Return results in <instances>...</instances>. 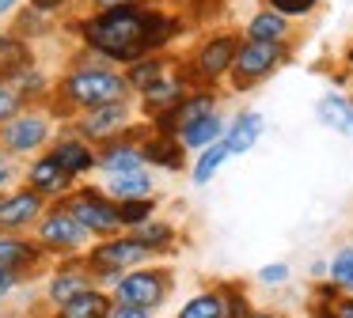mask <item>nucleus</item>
<instances>
[{"instance_id":"nucleus-1","label":"nucleus","mask_w":353,"mask_h":318,"mask_svg":"<svg viewBox=\"0 0 353 318\" xmlns=\"http://www.w3.org/2000/svg\"><path fill=\"white\" fill-rule=\"evenodd\" d=\"M156 27H160L156 15H145V12H137V8L122 4V8H110L107 15H99L95 23H88V42L114 61H133L152 42H160V38L152 34Z\"/></svg>"},{"instance_id":"nucleus-2","label":"nucleus","mask_w":353,"mask_h":318,"mask_svg":"<svg viewBox=\"0 0 353 318\" xmlns=\"http://www.w3.org/2000/svg\"><path fill=\"white\" fill-rule=\"evenodd\" d=\"M125 87L130 83L114 72H77L69 83H65V95L80 106H110V103H122Z\"/></svg>"},{"instance_id":"nucleus-3","label":"nucleus","mask_w":353,"mask_h":318,"mask_svg":"<svg viewBox=\"0 0 353 318\" xmlns=\"http://www.w3.org/2000/svg\"><path fill=\"white\" fill-rule=\"evenodd\" d=\"M285 61V50L281 42H254V38H247V45H239L236 53V87H247V83L262 80L266 72H274L277 65Z\"/></svg>"},{"instance_id":"nucleus-4","label":"nucleus","mask_w":353,"mask_h":318,"mask_svg":"<svg viewBox=\"0 0 353 318\" xmlns=\"http://www.w3.org/2000/svg\"><path fill=\"white\" fill-rule=\"evenodd\" d=\"M69 212L95 235H107V231H114V227L122 224V212H118L114 204H107L103 197H95V193H80Z\"/></svg>"},{"instance_id":"nucleus-5","label":"nucleus","mask_w":353,"mask_h":318,"mask_svg":"<svg viewBox=\"0 0 353 318\" xmlns=\"http://www.w3.org/2000/svg\"><path fill=\"white\" fill-rule=\"evenodd\" d=\"M168 295V277L163 273H133V277L118 280V299L137 303V307H156Z\"/></svg>"},{"instance_id":"nucleus-6","label":"nucleus","mask_w":353,"mask_h":318,"mask_svg":"<svg viewBox=\"0 0 353 318\" xmlns=\"http://www.w3.org/2000/svg\"><path fill=\"white\" fill-rule=\"evenodd\" d=\"M145 254H148V246L141 239H118V242H107V246H95L92 265L99 273H118L125 265H137Z\"/></svg>"},{"instance_id":"nucleus-7","label":"nucleus","mask_w":353,"mask_h":318,"mask_svg":"<svg viewBox=\"0 0 353 318\" xmlns=\"http://www.w3.org/2000/svg\"><path fill=\"white\" fill-rule=\"evenodd\" d=\"M84 231L88 227L80 224L72 212H54V216L42 224V242H46L50 250H72L84 242Z\"/></svg>"},{"instance_id":"nucleus-8","label":"nucleus","mask_w":353,"mask_h":318,"mask_svg":"<svg viewBox=\"0 0 353 318\" xmlns=\"http://www.w3.org/2000/svg\"><path fill=\"white\" fill-rule=\"evenodd\" d=\"M236 53H239V45H236V38L232 34H216L213 42H205L201 45V53H198V72L201 76H221V72H228L232 65H236Z\"/></svg>"},{"instance_id":"nucleus-9","label":"nucleus","mask_w":353,"mask_h":318,"mask_svg":"<svg viewBox=\"0 0 353 318\" xmlns=\"http://www.w3.org/2000/svg\"><path fill=\"white\" fill-rule=\"evenodd\" d=\"M213 95H194V98H186V103H179V106H171L168 114H163V125H160V133H183V129H190L194 121H201V118H209L213 114Z\"/></svg>"},{"instance_id":"nucleus-10","label":"nucleus","mask_w":353,"mask_h":318,"mask_svg":"<svg viewBox=\"0 0 353 318\" xmlns=\"http://www.w3.org/2000/svg\"><path fill=\"white\" fill-rule=\"evenodd\" d=\"M4 140H8L12 151H31L46 140V121L42 118H16L8 129H4Z\"/></svg>"},{"instance_id":"nucleus-11","label":"nucleus","mask_w":353,"mask_h":318,"mask_svg":"<svg viewBox=\"0 0 353 318\" xmlns=\"http://www.w3.org/2000/svg\"><path fill=\"white\" fill-rule=\"evenodd\" d=\"M125 125V106L122 103H110V106H95L92 114L84 118V136H92V140H99V136H110L114 129Z\"/></svg>"},{"instance_id":"nucleus-12","label":"nucleus","mask_w":353,"mask_h":318,"mask_svg":"<svg viewBox=\"0 0 353 318\" xmlns=\"http://www.w3.org/2000/svg\"><path fill=\"white\" fill-rule=\"evenodd\" d=\"M69 178L72 174L57 163V156H42L39 163L31 167V182L42 193H65V189H69Z\"/></svg>"},{"instance_id":"nucleus-13","label":"nucleus","mask_w":353,"mask_h":318,"mask_svg":"<svg viewBox=\"0 0 353 318\" xmlns=\"http://www.w3.org/2000/svg\"><path fill=\"white\" fill-rule=\"evenodd\" d=\"M259 136H262V118L259 114H239L236 125L228 129V136H224V144H228L232 156H239V151H251Z\"/></svg>"},{"instance_id":"nucleus-14","label":"nucleus","mask_w":353,"mask_h":318,"mask_svg":"<svg viewBox=\"0 0 353 318\" xmlns=\"http://www.w3.org/2000/svg\"><path fill=\"white\" fill-rule=\"evenodd\" d=\"M289 34V15L281 12H259L251 23H247V38H254V42H281V38Z\"/></svg>"},{"instance_id":"nucleus-15","label":"nucleus","mask_w":353,"mask_h":318,"mask_svg":"<svg viewBox=\"0 0 353 318\" xmlns=\"http://www.w3.org/2000/svg\"><path fill=\"white\" fill-rule=\"evenodd\" d=\"M61 318H110V303L99 292H80L69 303H61Z\"/></svg>"},{"instance_id":"nucleus-16","label":"nucleus","mask_w":353,"mask_h":318,"mask_svg":"<svg viewBox=\"0 0 353 318\" xmlns=\"http://www.w3.org/2000/svg\"><path fill=\"white\" fill-rule=\"evenodd\" d=\"M39 209H42V201L34 193H19V197H12V201H0V227L27 224L31 216H39Z\"/></svg>"},{"instance_id":"nucleus-17","label":"nucleus","mask_w":353,"mask_h":318,"mask_svg":"<svg viewBox=\"0 0 353 318\" xmlns=\"http://www.w3.org/2000/svg\"><path fill=\"white\" fill-rule=\"evenodd\" d=\"M224 136V125L216 114H209V118L194 121L190 129H183V144H190V148H205V144H216Z\"/></svg>"},{"instance_id":"nucleus-18","label":"nucleus","mask_w":353,"mask_h":318,"mask_svg":"<svg viewBox=\"0 0 353 318\" xmlns=\"http://www.w3.org/2000/svg\"><path fill=\"white\" fill-rule=\"evenodd\" d=\"M54 156H57V163H61L69 174H80V171H88V167L95 163V159H92V148H84L80 140H61V144L54 148Z\"/></svg>"},{"instance_id":"nucleus-19","label":"nucleus","mask_w":353,"mask_h":318,"mask_svg":"<svg viewBox=\"0 0 353 318\" xmlns=\"http://www.w3.org/2000/svg\"><path fill=\"white\" fill-rule=\"evenodd\" d=\"M350 110H353V103H350V98H342V95H323L319 106H315V114H319L323 125L338 129V133H342V125H345V118H350Z\"/></svg>"},{"instance_id":"nucleus-20","label":"nucleus","mask_w":353,"mask_h":318,"mask_svg":"<svg viewBox=\"0 0 353 318\" xmlns=\"http://www.w3.org/2000/svg\"><path fill=\"white\" fill-rule=\"evenodd\" d=\"M228 156H232V151H228V144H224V140L209 144V148H205V156L198 159V167H194V182H198V186H205V182L213 178L216 171H221V163H224Z\"/></svg>"},{"instance_id":"nucleus-21","label":"nucleus","mask_w":353,"mask_h":318,"mask_svg":"<svg viewBox=\"0 0 353 318\" xmlns=\"http://www.w3.org/2000/svg\"><path fill=\"white\" fill-rule=\"evenodd\" d=\"M148 186H152V182L141 171H130V174H118V178L110 182V193L122 197V201H137V197H148Z\"/></svg>"},{"instance_id":"nucleus-22","label":"nucleus","mask_w":353,"mask_h":318,"mask_svg":"<svg viewBox=\"0 0 353 318\" xmlns=\"http://www.w3.org/2000/svg\"><path fill=\"white\" fill-rule=\"evenodd\" d=\"M145 103L148 110H168V106H179L183 103V87L179 83H152L145 91Z\"/></svg>"},{"instance_id":"nucleus-23","label":"nucleus","mask_w":353,"mask_h":318,"mask_svg":"<svg viewBox=\"0 0 353 318\" xmlns=\"http://www.w3.org/2000/svg\"><path fill=\"white\" fill-rule=\"evenodd\" d=\"M179 318H224V299L221 295H198L179 310Z\"/></svg>"},{"instance_id":"nucleus-24","label":"nucleus","mask_w":353,"mask_h":318,"mask_svg":"<svg viewBox=\"0 0 353 318\" xmlns=\"http://www.w3.org/2000/svg\"><path fill=\"white\" fill-rule=\"evenodd\" d=\"M141 151H133V148H110L107 156H103V167H107L110 174H130V171H137L141 167Z\"/></svg>"},{"instance_id":"nucleus-25","label":"nucleus","mask_w":353,"mask_h":318,"mask_svg":"<svg viewBox=\"0 0 353 318\" xmlns=\"http://www.w3.org/2000/svg\"><path fill=\"white\" fill-rule=\"evenodd\" d=\"M27 65V50L16 38H0V72H19Z\"/></svg>"},{"instance_id":"nucleus-26","label":"nucleus","mask_w":353,"mask_h":318,"mask_svg":"<svg viewBox=\"0 0 353 318\" xmlns=\"http://www.w3.org/2000/svg\"><path fill=\"white\" fill-rule=\"evenodd\" d=\"M330 280H334L338 288H350L353 292V246H342L334 254V262H330Z\"/></svg>"},{"instance_id":"nucleus-27","label":"nucleus","mask_w":353,"mask_h":318,"mask_svg":"<svg viewBox=\"0 0 353 318\" xmlns=\"http://www.w3.org/2000/svg\"><path fill=\"white\" fill-rule=\"evenodd\" d=\"M80 292H84V277H80V273H57L54 284H50V295H54L57 303H69L72 295H80Z\"/></svg>"},{"instance_id":"nucleus-28","label":"nucleus","mask_w":353,"mask_h":318,"mask_svg":"<svg viewBox=\"0 0 353 318\" xmlns=\"http://www.w3.org/2000/svg\"><path fill=\"white\" fill-rule=\"evenodd\" d=\"M145 159H152V163H163V167H183V159H179V144H171V140H152L145 148Z\"/></svg>"},{"instance_id":"nucleus-29","label":"nucleus","mask_w":353,"mask_h":318,"mask_svg":"<svg viewBox=\"0 0 353 318\" xmlns=\"http://www.w3.org/2000/svg\"><path fill=\"white\" fill-rule=\"evenodd\" d=\"M31 262V250L16 239H0V269H16V265Z\"/></svg>"},{"instance_id":"nucleus-30","label":"nucleus","mask_w":353,"mask_h":318,"mask_svg":"<svg viewBox=\"0 0 353 318\" xmlns=\"http://www.w3.org/2000/svg\"><path fill=\"white\" fill-rule=\"evenodd\" d=\"M160 72H163V65H160V61H141V65L133 68L130 83H137L141 91H148L152 83H160Z\"/></svg>"},{"instance_id":"nucleus-31","label":"nucleus","mask_w":353,"mask_h":318,"mask_svg":"<svg viewBox=\"0 0 353 318\" xmlns=\"http://www.w3.org/2000/svg\"><path fill=\"white\" fill-rule=\"evenodd\" d=\"M122 224H145V216H152V201L137 197V201H122Z\"/></svg>"},{"instance_id":"nucleus-32","label":"nucleus","mask_w":353,"mask_h":318,"mask_svg":"<svg viewBox=\"0 0 353 318\" xmlns=\"http://www.w3.org/2000/svg\"><path fill=\"white\" fill-rule=\"evenodd\" d=\"M137 239L145 242V246H168V242H171V227L168 224H141Z\"/></svg>"},{"instance_id":"nucleus-33","label":"nucleus","mask_w":353,"mask_h":318,"mask_svg":"<svg viewBox=\"0 0 353 318\" xmlns=\"http://www.w3.org/2000/svg\"><path fill=\"white\" fill-rule=\"evenodd\" d=\"M274 4V12H281V15H304V12H312L319 0H270Z\"/></svg>"},{"instance_id":"nucleus-34","label":"nucleus","mask_w":353,"mask_h":318,"mask_svg":"<svg viewBox=\"0 0 353 318\" xmlns=\"http://www.w3.org/2000/svg\"><path fill=\"white\" fill-rule=\"evenodd\" d=\"M16 110H19V95L12 87H0V121L16 118Z\"/></svg>"},{"instance_id":"nucleus-35","label":"nucleus","mask_w":353,"mask_h":318,"mask_svg":"<svg viewBox=\"0 0 353 318\" xmlns=\"http://www.w3.org/2000/svg\"><path fill=\"white\" fill-rule=\"evenodd\" d=\"M224 318H251V307H247L243 295H228L224 299Z\"/></svg>"},{"instance_id":"nucleus-36","label":"nucleus","mask_w":353,"mask_h":318,"mask_svg":"<svg viewBox=\"0 0 353 318\" xmlns=\"http://www.w3.org/2000/svg\"><path fill=\"white\" fill-rule=\"evenodd\" d=\"M285 277H289V265H266L259 273V280H266V284H281Z\"/></svg>"},{"instance_id":"nucleus-37","label":"nucleus","mask_w":353,"mask_h":318,"mask_svg":"<svg viewBox=\"0 0 353 318\" xmlns=\"http://www.w3.org/2000/svg\"><path fill=\"white\" fill-rule=\"evenodd\" d=\"M110 318H148V307H137V303H125V307H114Z\"/></svg>"},{"instance_id":"nucleus-38","label":"nucleus","mask_w":353,"mask_h":318,"mask_svg":"<svg viewBox=\"0 0 353 318\" xmlns=\"http://www.w3.org/2000/svg\"><path fill=\"white\" fill-rule=\"evenodd\" d=\"M330 315L334 318H353V299H334L330 303Z\"/></svg>"},{"instance_id":"nucleus-39","label":"nucleus","mask_w":353,"mask_h":318,"mask_svg":"<svg viewBox=\"0 0 353 318\" xmlns=\"http://www.w3.org/2000/svg\"><path fill=\"white\" fill-rule=\"evenodd\" d=\"M16 284V269H0V295H8Z\"/></svg>"},{"instance_id":"nucleus-40","label":"nucleus","mask_w":353,"mask_h":318,"mask_svg":"<svg viewBox=\"0 0 353 318\" xmlns=\"http://www.w3.org/2000/svg\"><path fill=\"white\" fill-rule=\"evenodd\" d=\"M342 133H345V136H353V110H350V118H345V125H342Z\"/></svg>"},{"instance_id":"nucleus-41","label":"nucleus","mask_w":353,"mask_h":318,"mask_svg":"<svg viewBox=\"0 0 353 318\" xmlns=\"http://www.w3.org/2000/svg\"><path fill=\"white\" fill-rule=\"evenodd\" d=\"M34 4H39V8H57L61 0H34Z\"/></svg>"},{"instance_id":"nucleus-42","label":"nucleus","mask_w":353,"mask_h":318,"mask_svg":"<svg viewBox=\"0 0 353 318\" xmlns=\"http://www.w3.org/2000/svg\"><path fill=\"white\" fill-rule=\"evenodd\" d=\"M12 4H16V0H0V15H4V12H12Z\"/></svg>"},{"instance_id":"nucleus-43","label":"nucleus","mask_w":353,"mask_h":318,"mask_svg":"<svg viewBox=\"0 0 353 318\" xmlns=\"http://www.w3.org/2000/svg\"><path fill=\"white\" fill-rule=\"evenodd\" d=\"M4 178H8V167H4V163H0V182H4Z\"/></svg>"},{"instance_id":"nucleus-44","label":"nucleus","mask_w":353,"mask_h":318,"mask_svg":"<svg viewBox=\"0 0 353 318\" xmlns=\"http://www.w3.org/2000/svg\"><path fill=\"white\" fill-rule=\"evenodd\" d=\"M99 4H110V8H118V4H122V0H99Z\"/></svg>"},{"instance_id":"nucleus-45","label":"nucleus","mask_w":353,"mask_h":318,"mask_svg":"<svg viewBox=\"0 0 353 318\" xmlns=\"http://www.w3.org/2000/svg\"><path fill=\"white\" fill-rule=\"evenodd\" d=\"M312 318H334V315H323V310H319V315H312Z\"/></svg>"},{"instance_id":"nucleus-46","label":"nucleus","mask_w":353,"mask_h":318,"mask_svg":"<svg viewBox=\"0 0 353 318\" xmlns=\"http://www.w3.org/2000/svg\"><path fill=\"white\" fill-rule=\"evenodd\" d=\"M251 318H277V315H251Z\"/></svg>"}]
</instances>
